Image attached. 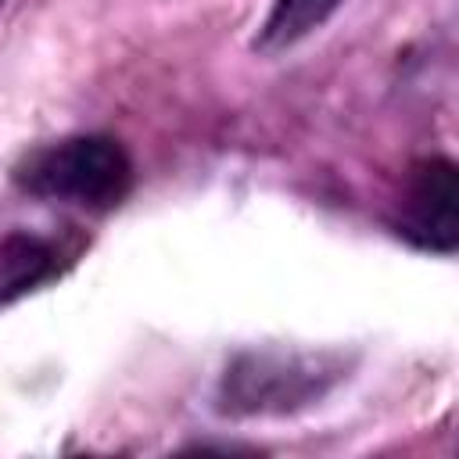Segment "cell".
<instances>
[{"label":"cell","mask_w":459,"mask_h":459,"mask_svg":"<svg viewBox=\"0 0 459 459\" xmlns=\"http://www.w3.org/2000/svg\"><path fill=\"white\" fill-rule=\"evenodd\" d=\"M348 355L305 348H255L230 359L215 387L222 416H290L326 398L348 377Z\"/></svg>","instance_id":"cell-1"},{"label":"cell","mask_w":459,"mask_h":459,"mask_svg":"<svg viewBox=\"0 0 459 459\" xmlns=\"http://www.w3.org/2000/svg\"><path fill=\"white\" fill-rule=\"evenodd\" d=\"M14 183L43 201L115 208L133 190V158L108 133H75L29 151L14 165Z\"/></svg>","instance_id":"cell-2"},{"label":"cell","mask_w":459,"mask_h":459,"mask_svg":"<svg viewBox=\"0 0 459 459\" xmlns=\"http://www.w3.org/2000/svg\"><path fill=\"white\" fill-rule=\"evenodd\" d=\"M398 233L423 251L452 255L459 244V169L452 158H423L412 165L402 204Z\"/></svg>","instance_id":"cell-3"},{"label":"cell","mask_w":459,"mask_h":459,"mask_svg":"<svg viewBox=\"0 0 459 459\" xmlns=\"http://www.w3.org/2000/svg\"><path fill=\"white\" fill-rule=\"evenodd\" d=\"M341 4L344 0H273L269 14L258 25L255 50L258 54H280V50L308 39L316 29H323L330 22V14Z\"/></svg>","instance_id":"cell-4"},{"label":"cell","mask_w":459,"mask_h":459,"mask_svg":"<svg viewBox=\"0 0 459 459\" xmlns=\"http://www.w3.org/2000/svg\"><path fill=\"white\" fill-rule=\"evenodd\" d=\"M57 269V251L39 237H7L0 244V301H11L36 283L50 280Z\"/></svg>","instance_id":"cell-5"},{"label":"cell","mask_w":459,"mask_h":459,"mask_svg":"<svg viewBox=\"0 0 459 459\" xmlns=\"http://www.w3.org/2000/svg\"><path fill=\"white\" fill-rule=\"evenodd\" d=\"M0 4H4V0H0Z\"/></svg>","instance_id":"cell-6"}]
</instances>
